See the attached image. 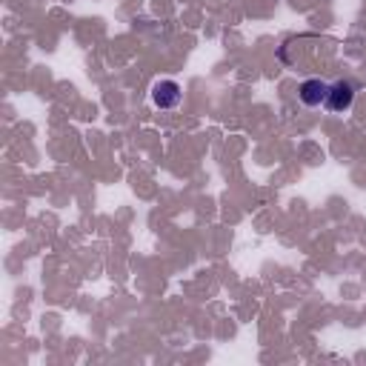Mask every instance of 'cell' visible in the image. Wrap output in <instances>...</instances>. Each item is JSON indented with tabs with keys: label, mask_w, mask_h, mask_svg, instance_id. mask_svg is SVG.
Returning a JSON list of instances; mask_svg holds the SVG:
<instances>
[{
	"label": "cell",
	"mask_w": 366,
	"mask_h": 366,
	"mask_svg": "<svg viewBox=\"0 0 366 366\" xmlns=\"http://www.w3.org/2000/svg\"><path fill=\"white\" fill-rule=\"evenodd\" d=\"M352 103H355V83H352V80H338V83L329 86V95H327L324 106H327L332 115L349 112Z\"/></svg>",
	"instance_id": "6da1fadb"
},
{
	"label": "cell",
	"mask_w": 366,
	"mask_h": 366,
	"mask_svg": "<svg viewBox=\"0 0 366 366\" xmlns=\"http://www.w3.org/2000/svg\"><path fill=\"white\" fill-rule=\"evenodd\" d=\"M183 100V89L178 80H158L152 86V103L158 106V109L169 112V109H178Z\"/></svg>",
	"instance_id": "7a4b0ae2"
},
{
	"label": "cell",
	"mask_w": 366,
	"mask_h": 366,
	"mask_svg": "<svg viewBox=\"0 0 366 366\" xmlns=\"http://www.w3.org/2000/svg\"><path fill=\"white\" fill-rule=\"evenodd\" d=\"M329 95V83H324L320 77H312V80H304L300 83V89H298V98L304 106H309V109H318V106H324Z\"/></svg>",
	"instance_id": "3957f363"
}]
</instances>
